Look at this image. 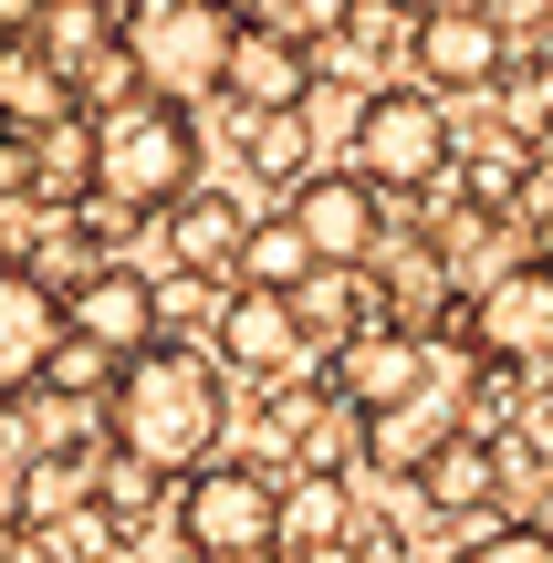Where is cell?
Wrapping results in <instances>:
<instances>
[{"mask_svg": "<svg viewBox=\"0 0 553 563\" xmlns=\"http://www.w3.org/2000/svg\"><path fill=\"white\" fill-rule=\"evenodd\" d=\"M450 157H460V125H450V104H439L429 84H376V95L355 104V178L418 199V188L450 178Z\"/></svg>", "mask_w": 553, "mask_h": 563, "instance_id": "cell-4", "label": "cell"}, {"mask_svg": "<svg viewBox=\"0 0 553 563\" xmlns=\"http://www.w3.org/2000/svg\"><path fill=\"white\" fill-rule=\"evenodd\" d=\"M292 323H303V344H324V355H345L355 334H376V282L366 272H313L303 292H292Z\"/></svg>", "mask_w": 553, "mask_h": 563, "instance_id": "cell-15", "label": "cell"}, {"mask_svg": "<svg viewBox=\"0 0 553 563\" xmlns=\"http://www.w3.org/2000/svg\"><path fill=\"white\" fill-rule=\"evenodd\" d=\"M429 386H439V355H429V334H408V323H376V334H355L345 355H334L324 397H345L355 418H397V407H418Z\"/></svg>", "mask_w": 553, "mask_h": 563, "instance_id": "cell-10", "label": "cell"}, {"mask_svg": "<svg viewBox=\"0 0 553 563\" xmlns=\"http://www.w3.org/2000/svg\"><path fill=\"white\" fill-rule=\"evenodd\" d=\"M209 355H220L230 376H292L313 344H303V323H292L283 292H230L220 323H209Z\"/></svg>", "mask_w": 553, "mask_h": 563, "instance_id": "cell-13", "label": "cell"}, {"mask_svg": "<svg viewBox=\"0 0 553 563\" xmlns=\"http://www.w3.org/2000/svg\"><path fill=\"white\" fill-rule=\"evenodd\" d=\"M303 563H366V553H355V543H345V553H303Z\"/></svg>", "mask_w": 553, "mask_h": 563, "instance_id": "cell-22", "label": "cell"}, {"mask_svg": "<svg viewBox=\"0 0 553 563\" xmlns=\"http://www.w3.org/2000/svg\"><path fill=\"white\" fill-rule=\"evenodd\" d=\"M251 209L230 199V188H199L188 209H167V262H178L188 282H230L241 292V251H251Z\"/></svg>", "mask_w": 553, "mask_h": 563, "instance_id": "cell-14", "label": "cell"}, {"mask_svg": "<svg viewBox=\"0 0 553 563\" xmlns=\"http://www.w3.org/2000/svg\"><path fill=\"white\" fill-rule=\"evenodd\" d=\"M157 313H167V292H157L136 262H95L74 292H63V323H74V344H95L104 365L157 355V344H167V323H157Z\"/></svg>", "mask_w": 553, "mask_h": 563, "instance_id": "cell-8", "label": "cell"}, {"mask_svg": "<svg viewBox=\"0 0 553 563\" xmlns=\"http://www.w3.org/2000/svg\"><path fill=\"white\" fill-rule=\"evenodd\" d=\"M220 355H199V344H157V355H136L115 376V397L95 407L104 449H115L125 470H146V481H167V470H188L199 481L209 449H220Z\"/></svg>", "mask_w": 553, "mask_h": 563, "instance_id": "cell-1", "label": "cell"}, {"mask_svg": "<svg viewBox=\"0 0 553 563\" xmlns=\"http://www.w3.org/2000/svg\"><path fill=\"white\" fill-rule=\"evenodd\" d=\"M251 167H262V178H283V188H303V178H313V125H303V115L251 125Z\"/></svg>", "mask_w": 553, "mask_h": 563, "instance_id": "cell-19", "label": "cell"}, {"mask_svg": "<svg viewBox=\"0 0 553 563\" xmlns=\"http://www.w3.org/2000/svg\"><path fill=\"white\" fill-rule=\"evenodd\" d=\"M251 563H292V553H251Z\"/></svg>", "mask_w": 553, "mask_h": 563, "instance_id": "cell-23", "label": "cell"}, {"mask_svg": "<svg viewBox=\"0 0 553 563\" xmlns=\"http://www.w3.org/2000/svg\"><path fill=\"white\" fill-rule=\"evenodd\" d=\"M178 543L199 563H251V553H283V481L251 460H209L199 481L178 490Z\"/></svg>", "mask_w": 553, "mask_h": 563, "instance_id": "cell-5", "label": "cell"}, {"mask_svg": "<svg viewBox=\"0 0 553 563\" xmlns=\"http://www.w3.org/2000/svg\"><path fill=\"white\" fill-rule=\"evenodd\" d=\"M460 563H553V532L543 522H501V532H480Z\"/></svg>", "mask_w": 553, "mask_h": 563, "instance_id": "cell-20", "label": "cell"}, {"mask_svg": "<svg viewBox=\"0 0 553 563\" xmlns=\"http://www.w3.org/2000/svg\"><path fill=\"white\" fill-rule=\"evenodd\" d=\"M0 563H32V522H21L11 501H0Z\"/></svg>", "mask_w": 553, "mask_h": 563, "instance_id": "cell-21", "label": "cell"}, {"mask_svg": "<svg viewBox=\"0 0 553 563\" xmlns=\"http://www.w3.org/2000/svg\"><path fill=\"white\" fill-rule=\"evenodd\" d=\"M418 490H429V511H480L501 490V449L491 439H450L429 470H418Z\"/></svg>", "mask_w": 553, "mask_h": 563, "instance_id": "cell-17", "label": "cell"}, {"mask_svg": "<svg viewBox=\"0 0 553 563\" xmlns=\"http://www.w3.org/2000/svg\"><path fill=\"white\" fill-rule=\"evenodd\" d=\"M543 428H553V418H543Z\"/></svg>", "mask_w": 553, "mask_h": 563, "instance_id": "cell-26", "label": "cell"}, {"mask_svg": "<svg viewBox=\"0 0 553 563\" xmlns=\"http://www.w3.org/2000/svg\"><path fill=\"white\" fill-rule=\"evenodd\" d=\"M355 543V490L345 481H292L283 490V553H345Z\"/></svg>", "mask_w": 553, "mask_h": 563, "instance_id": "cell-16", "label": "cell"}, {"mask_svg": "<svg viewBox=\"0 0 553 563\" xmlns=\"http://www.w3.org/2000/svg\"><path fill=\"white\" fill-rule=\"evenodd\" d=\"M450 334L471 344L480 365H553V262L533 251V262L501 272L491 292H471L450 313Z\"/></svg>", "mask_w": 553, "mask_h": 563, "instance_id": "cell-7", "label": "cell"}, {"mask_svg": "<svg viewBox=\"0 0 553 563\" xmlns=\"http://www.w3.org/2000/svg\"><path fill=\"white\" fill-rule=\"evenodd\" d=\"M313 84H324V53H303L283 21H251L241 53H230V115H251V125L313 115Z\"/></svg>", "mask_w": 553, "mask_h": 563, "instance_id": "cell-11", "label": "cell"}, {"mask_svg": "<svg viewBox=\"0 0 553 563\" xmlns=\"http://www.w3.org/2000/svg\"><path fill=\"white\" fill-rule=\"evenodd\" d=\"M63 344H74V323H63V292H53L32 262H0V407H11L21 386L53 376Z\"/></svg>", "mask_w": 553, "mask_h": 563, "instance_id": "cell-12", "label": "cell"}, {"mask_svg": "<svg viewBox=\"0 0 553 563\" xmlns=\"http://www.w3.org/2000/svg\"><path fill=\"white\" fill-rule=\"evenodd\" d=\"M32 563H53V553H32Z\"/></svg>", "mask_w": 553, "mask_h": 563, "instance_id": "cell-24", "label": "cell"}, {"mask_svg": "<svg viewBox=\"0 0 553 563\" xmlns=\"http://www.w3.org/2000/svg\"><path fill=\"white\" fill-rule=\"evenodd\" d=\"M292 230L313 241L324 272H366L376 251H387V188L355 178V167H313V178L292 188Z\"/></svg>", "mask_w": 553, "mask_h": 563, "instance_id": "cell-9", "label": "cell"}, {"mask_svg": "<svg viewBox=\"0 0 553 563\" xmlns=\"http://www.w3.org/2000/svg\"><path fill=\"white\" fill-rule=\"evenodd\" d=\"M95 199L125 220H167V209L199 199V115L188 104L136 95L125 115L95 125Z\"/></svg>", "mask_w": 553, "mask_h": 563, "instance_id": "cell-2", "label": "cell"}, {"mask_svg": "<svg viewBox=\"0 0 553 563\" xmlns=\"http://www.w3.org/2000/svg\"><path fill=\"white\" fill-rule=\"evenodd\" d=\"M241 32H251V21L241 11H209V0H136V11H125V63L146 74L157 104H199V95H230Z\"/></svg>", "mask_w": 553, "mask_h": 563, "instance_id": "cell-3", "label": "cell"}, {"mask_svg": "<svg viewBox=\"0 0 553 563\" xmlns=\"http://www.w3.org/2000/svg\"><path fill=\"white\" fill-rule=\"evenodd\" d=\"M543 146H553V136H543Z\"/></svg>", "mask_w": 553, "mask_h": 563, "instance_id": "cell-25", "label": "cell"}, {"mask_svg": "<svg viewBox=\"0 0 553 563\" xmlns=\"http://www.w3.org/2000/svg\"><path fill=\"white\" fill-rule=\"evenodd\" d=\"M313 272H324V262H313V241L292 230V209H283V220H262V230H251V251H241V292H283L292 302Z\"/></svg>", "mask_w": 553, "mask_h": 563, "instance_id": "cell-18", "label": "cell"}, {"mask_svg": "<svg viewBox=\"0 0 553 563\" xmlns=\"http://www.w3.org/2000/svg\"><path fill=\"white\" fill-rule=\"evenodd\" d=\"M501 63H512V21L480 11V0H439V11L408 21V84H429L439 104L450 95H491Z\"/></svg>", "mask_w": 553, "mask_h": 563, "instance_id": "cell-6", "label": "cell"}]
</instances>
